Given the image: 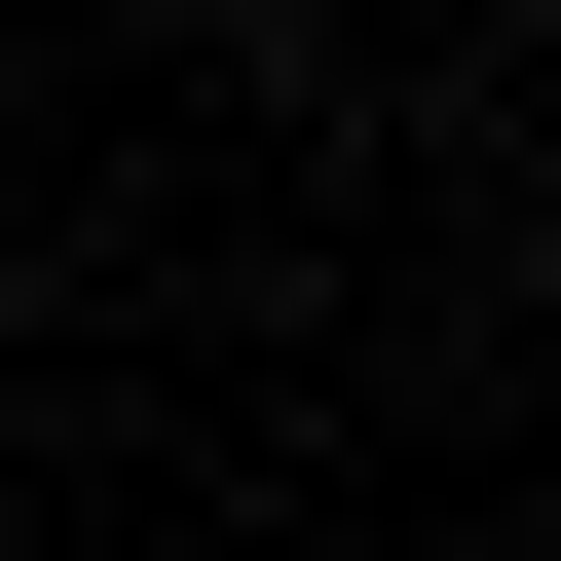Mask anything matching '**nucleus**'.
<instances>
[]
</instances>
